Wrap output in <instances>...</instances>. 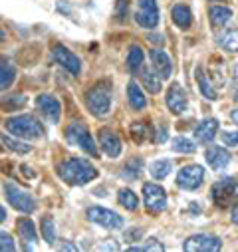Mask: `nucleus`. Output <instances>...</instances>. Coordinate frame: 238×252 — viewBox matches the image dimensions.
Wrapping results in <instances>:
<instances>
[{
  "mask_svg": "<svg viewBox=\"0 0 238 252\" xmlns=\"http://www.w3.org/2000/svg\"><path fill=\"white\" fill-rule=\"evenodd\" d=\"M58 173L62 177V181H66L68 185H86L97 177L95 167L84 159H78V157L66 159L58 167Z\"/></svg>",
  "mask_w": 238,
  "mask_h": 252,
  "instance_id": "nucleus-1",
  "label": "nucleus"
},
{
  "mask_svg": "<svg viewBox=\"0 0 238 252\" xmlns=\"http://www.w3.org/2000/svg\"><path fill=\"white\" fill-rule=\"evenodd\" d=\"M6 129L18 139H38L44 135L42 123L34 115H16L6 119Z\"/></svg>",
  "mask_w": 238,
  "mask_h": 252,
  "instance_id": "nucleus-2",
  "label": "nucleus"
},
{
  "mask_svg": "<svg viewBox=\"0 0 238 252\" xmlns=\"http://www.w3.org/2000/svg\"><path fill=\"white\" fill-rule=\"evenodd\" d=\"M86 103H88V109L95 117L107 115L109 113V107H111V88H109V84H103L101 82V84L93 86L86 94Z\"/></svg>",
  "mask_w": 238,
  "mask_h": 252,
  "instance_id": "nucleus-3",
  "label": "nucleus"
},
{
  "mask_svg": "<svg viewBox=\"0 0 238 252\" xmlns=\"http://www.w3.org/2000/svg\"><path fill=\"white\" fill-rule=\"evenodd\" d=\"M66 139H68L70 145H76V147L84 149L86 153H89L91 157H97L95 143H93L89 131L84 127L80 121H72V123H68V127H66Z\"/></svg>",
  "mask_w": 238,
  "mask_h": 252,
  "instance_id": "nucleus-4",
  "label": "nucleus"
},
{
  "mask_svg": "<svg viewBox=\"0 0 238 252\" xmlns=\"http://www.w3.org/2000/svg\"><path fill=\"white\" fill-rule=\"evenodd\" d=\"M88 220L97 224V226H103L107 230H117V228L123 226V217H119L117 213H113L109 209H103V207L88 209Z\"/></svg>",
  "mask_w": 238,
  "mask_h": 252,
  "instance_id": "nucleus-5",
  "label": "nucleus"
},
{
  "mask_svg": "<svg viewBox=\"0 0 238 252\" xmlns=\"http://www.w3.org/2000/svg\"><path fill=\"white\" fill-rule=\"evenodd\" d=\"M4 191H6V199H8L12 209H16L20 213H32L36 209V201L32 199V195H28L26 191H20L16 185L6 183Z\"/></svg>",
  "mask_w": 238,
  "mask_h": 252,
  "instance_id": "nucleus-6",
  "label": "nucleus"
},
{
  "mask_svg": "<svg viewBox=\"0 0 238 252\" xmlns=\"http://www.w3.org/2000/svg\"><path fill=\"white\" fill-rule=\"evenodd\" d=\"M135 22L147 30H151L159 24V8H157L155 0H137Z\"/></svg>",
  "mask_w": 238,
  "mask_h": 252,
  "instance_id": "nucleus-7",
  "label": "nucleus"
},
{
  "mask_svg": "<svg viewBox=\"0 0 238 252\" xmlns=\"http://www.w3.org/2000/svg\"><path fill=\"white\" fill-rule=\"evenodd\" d=\"M143 199H145V207L151 213H161L167 207L165 189L157 183H145L143 185Z\"/></svg>",
  "mask_w": 238,
  "mask_h": 252,
  "instance_id": "nucleus-8",
  "label": "nucleus"
},
{
  "mask_svg": "<svg viewBox=\"0 0 238 252\" xmlns=\"http://www.w3.org/2000/svg\"><path fill=\"white\" fill-rule=\"evenodd\" d=\"M52 56H54V60H56V64L62 66L64 70H68L72 76H78V74L82 72V62H80V58H78L76 54H72L66 46L56 44V46L52 48Z\"/></svg>",
  "mask_w": 238,
  "mask_h": 252,
  "instance_id": "nucleus-9",
  "label": "nucleus"
},
{
  "mask_svg": "<svg viewBox=\"0 0 238 252\" xmlns=\"http://www.w3.org/2000/svg\"><path fill=\"white\" fill-rule=\"evenodd\" d=\"M183 248L187 252H216V250H220V240H218V236L207 234V232L193 234L191 238L185 240Z\"/></svg>",
  "mask_w": 238,
  "mask_h": 252,
  "instance_id": "nucleus-10",
  "label": "nucleus"
},
{
  "mask_svg": "<svg viewBox=\"0 0 238 252\" xmlns=\"http://www.w3.org/2000/svg\"><path fill=\"white\" fill-rule=\"evenodd\" d=\"M203 179H205V169L201 165H187L177 173V185L181 189H187V191L199 189Z\"/></svg>",
  "mask_w": 238,
  "mask_h": 252,
  "instance_id": "nucleus-11",
  "label": "nucleus"
},
{
  "mask_svg": "<svg viewBox=\"0 0 238 252\" xmlns=\"http://www.w3.org/2000/svg\"><path fill=\"white\" fill-rule=\"evenodd\" d=\"M36 107L40 109L42 117L48 119L50 123H58L60 117H62V103H60L54 95L50 94H42L36 97Z\"/></svg>",
  "mask_w": 238,
  "mask_h": 252,
  "instance_id": "nucleus-12",
  "label": "nucleus"
},
{
  "mask_svg": "<svg viewBox=\"0 0 238 252\" xmlns=\"http://www.w3.org/2000/svg\"><path fill=\"white\" fill-rule=\"evenodd\" d=\"M234 197H236V189H234V181L230 177L212 185V199L218 207H228Z\"/></svg>",
  "mask_w": 238,
  "mask_h": 252,
  "instance_id": "nucleus-13",
  "label": "nucleus"
},
{
  "mask_svg": "<svg viewBox=\"0 0 238 252\" xmlns=\"http://www.w3.org/2000/svg\"><path fill=\"white\" fill-rule=\"evenodd\" d=\"M149 58H151V64H153V70L159 74V78L161 80H167V78H171V74H173V62H171V58L167 56V52H163V50H151L149 52Z\"/></svg>",
  "mask_w": 238,
  "mask_h": 252,
  "instance_id": "nucleus-14",
  "label": "nucleus"
},
{
  "mask_svg": "<svg viewBox=\"0 0 238 252\" xmlns=\"http://www.w3.org/2000/svg\"><path fill=\"white\" fill-rule=\"evenodd\" d=\"M167 107L173 111V113H183L187 109V94L185 90L181 88V84H173L167 92Z\"/></svg>",
  "mask_w": 238,
  "mask_h": 252,
  "instance_id": "nucleus-15",
  "label": "nucleus"
},
{
  "mask_svg": "<svg viewBox=\"0 0 238 252\" xmlns=\"http://www.w3.org/2000/svg\"><path fill=\"white\" fill-rule=\"evenodd\" d=\"M99 145L101 149L109 155V157H119L123 151V143L119 139L117 133H113L111 129H101L99 131Z\"/></svg>",
  "mask_w": 238,
  "mask_h": 252,
  "instance_id": "nucleus-16",
  "label": "nucleus"
},
{
  "mask_svg": "<svg viewBox=\"0 0 238 252\" xmlns=\"http://www.w3.org/2000/svg\"><path fill=\"white\" fill-rule=\"evenodd\" d=\"M218 131V121L216 119H205L197 125V129H195V137L199 143H210L214 139Z\"/></svg>",
  "mask_w": 238,
  "mask_h": 252,
  "instance_id": "nucleus-17",
  "label": "nucleus"
},
{
  "mask_svg": "<svg viewBox=\"0 0 238 252\" xmlns=\"http://www.w3.org/2000/svg\"><path fill=\"white\" fill-rule=\"evenodd\" d=\"M205 159L208 161V165L212 169H224L228 163H230V153L224 149V147H208L207 153H205Z\"/></svg>",
  "mask_w": 238,
  "mask_h": 252,
  "instance_id": "nucleus-18",
  "label": "nucleus"
},
{
  "mask_svg": "<svg viewBox=\"0 0 238 252\" xmlns=\"http://www.w3.org/2000/svg\"><path fill=\"white\" fill-rule=\"evenodd\" d=\"M16 80V68L8 58H0V92L8 90Z\"/></svg>",
  "mask_w": 238,
  "mask_h": 252,
  "instance_id": "nucleus-19",
  "label": "nucleus"
},
{
  "mask_svg": "<svg viewBox=\"0 0 238 252\" xmlns=\"http://www.w3.org/2000/svg\"><path fill=\"white\" fill-rule=\"evenodd\" d=\"M171 16H173V22H175L178 28H181V30H187V28H191V24H193V12H191V8L185 6V4L173 6Z\"/></svg>",
  "mask_w": 238,
  "mask_h": 252,
  "instance_id": "nucleus-20",
  "label": "nucleus"
},
{
  "mask_svg": "<svg viewBox=\"0 0 238 252\" xmlns=\"http://www.w3.org/2000/svg\"><path fill=\"white\" fill-rule=\"evenodd\" d=\"M127 99H129V105H131L135 111H141V109H145V105H147V99H145V95H143L139 84H135V82H131V84L127 86Z\"/></svg>",
  "mask_w": 238,
  "mask_h": 252,
  "instance_id": "nucleus-21",
  "label": "nucleus"
},
{
  "mask_svg": "<svg viewBox=\"0 0 238 252\" xmlns=\"http://www.w3.org/2000/svg\"><path fill=\"white\" fill-rule=\"evenodd\" d=\"M139 72H141L139 78H141L145 90H147L149 94H159V92H161V78L155 76V72H151V70H147V68H143V66H141Z\"/></svg>",
  "mask_w": 238,
  "mask_h": 252,
  "instance_id": "nucleus-22",
  "label": "nucleus"
},
{
  "mask_svg": "<svg viewBox=\"0 0 238 252\" xmlns=\"http://www.w3.org/2000/svg\"><path fill=\"white\" fill-rule=\"evenodd\" d=\"M18 232H20V236L24 238V242H28V248H32V246L36 244L38 234H36V226H34L32 220L20 219V220H18Z\"/></svg>",
  "mask_w": 238,
  "mask_h": 252,
  "instance_id": "nucleus-23",
  "label": "nucleus"
},
{
  "mask_svg": "<svg viewBox=\"0 0 238 252\" xmlns=\"http://www.w3.org/2000/svg\"><path fill=\"white\" fill-rule=\"evenodd\" d=\"M117 201H119V205H121L123 209H127V211H135L139 207V199H137V195L131 191V189H119Z\"/></svg>",
  "mask_w": 238,
  "mask_h": 252,
  "instance_id": "nucleus-24",
  "label": "nucleus"
},
{
  "mask_svg": "<svg viewBox=\"0 0 238 252\" xmlns=\"http://www.w3.org/2000/svg\"><path fill=\"white\" fill-rule=\"evenodd\" d=\"M208 14H210L212 26H224V24H228L230 18H232V10L226 8V6H212Z\"/></svg>",
  "mask_w": 238,
  "mask_h": 252,
  "instance_id": "nucleus-25",
  "label": "nucleus"
},
{
  "mask_svg": "<svg viewBox=\"0 0 238 252\" xmlns=\"http://www.w3.org/2000/svg\"><path fill=\"white\" fill-rule=\"evenodd\" d=\"M171 169H173V163H171L169 159H159V161H155V163L149 167V173H151L153 179L163 181V179H167V175L171 173Z\"/></svg>",
  "mask_w": 238,
  "mask_h": 252,
  "instance_id": "nucleus-26",
  "label": "nucleus"
},
{
  "mask_svg": "<svg viewBox=\"0 0 238 252\" xmlns=\"http://www.w3.org/2000/svg\"><path fill=\"white\" fill-rule=\"evenodd\" d=\"M218 44L226 50V52H232L236 54L238 52V30H226L218 36Z\"/></svg>",
  "mask_w": 238,
  "mask_h": 252,
  "instance_id": "nucleus-27",
  "label": "nucleus"
},
{
  "mask_svg": "<svg viewBox=\"0 0 238 252\" xmlns=\"http://www.w3.org/2000/svg\"><path fill=\"white\" fill-rule=\"evenodd\" d=\"M195 76H197V82H199L201 94H203L207 99H216V92H214V88L210 86V82H208V78H207L205 70H203V68H197Z\"/></svg>",
  "mask_w": 238,
  "mask_h": 252,
  "instance_id": "nucleus-28",
  "label": "nucleus"
},
{
  "mask_svg": "<svg viewBox=\"0 0 238 252\" xmlns=\"http://www.w3.org/2000/svg\"><path fill=\"white\" fill-rule=\"evenodd\" d=\"M143 66V50L139 46H131L127 54V70L129 72H139Z\"/></svg>",
  "mask_w": 238,
  "mask_h": 252,
  "instance_id": "nucleus-29",
  "label": "nucleus"
},
{
  "mask_svg": "<svg viewBox=\"0 0 238 252\" xmlns=\"http://www.w3.org/2000/svg\"><path fill=\"white\" fill-rule=\"evenodd\" d=\"M0 141H2L8 149H12L14 153H20V155H24V153H30V151H32V147H30V145H26L24 141H18V139H14V137H10V135L2 133V131H0Z\"/></svg>",
  "mask_w": 238,
  "mask_h": 252,
  "instance_id": "nucleus-30",
  "label": "nucleus"
},
{
  "mask_svg": "<svg viewBox=\"0 0 238 252\" xmlns=\"http://www.w3.org/2000/svg\"><path fill=\"white\" fill-rule=\"evenodd\" d=\"M151 131H149V125L145 121H137L131 125V137L137 141V143H143L145 139H149Z\"/></svg>",
  "mask_w": 238,
  "mask_h": 252,
  "instance_id": "nucleus-31",
  "label": "nucleus"
},
{
  "mask_svg": "<svg viewBox=\"0 0 238 252\" xmlns=\"http://www.w3.org/2000/svg\"><path fill=\"white\" fill-rule=\"evenodd\" d=\"M173 151H177V153H195L197 145L187 137H175L173 139Z\"/></svg>",
  "mask_w": 238,
  "mask_h": 252,
  "instance_id": "nucleus-32",
  "label": "nucleus"
},
{
  "mask_svg": "<svg viewBox=\"0 0 238 252\" xmlns=\"http://www.w3.org/2000/svg\"><path fill=\"white\" fill-rule=\"evenodd\" d=\"M22 105H26V95H20V94L0 99V107H2V109H18Z\"/></svg>",
  "mask_w": 238,
  "mask_h": 252,
  "instance_id": "nucleus-33",
  "label": "nucleus"
},
{
  "mask_svg": "<svg viewBox=\"0 0 238 252\" xmlns=\"http://www.w3.org/2000/svg\"><path fill=\"white\" fill-rule=\"evenodd\" d=\"M141 173V159H131L123 171H121V177L123 179H137V175Z\"/></svg>",
  "mask_w": 238,
  "mask_h": 252,
  "instance_id": "nucleus-34",
  "label": "nucleus"
},
{
  "mask_svg": "<svg viewBox=\"0 0 238 252\" xmlns=\"http://www.w3.org/2000/svg\"><path fill=\"white\" fill-rule=\"evenodd\" d=\"M54 220H52V217H44V220H42V234H44V240L48 242V244H54V240H56V232H54Z\"/></svg>",
  "mask_w": 238,
  "mask_h": 252,
  "instance_id": "nucleus-35",
  "label": "nucleus"
},
{
  "mask_svg": "<svg viewBox=\"0 0 238 252\" xmlns=\"http://www.w3.org/2000/svg\"><path fill=\"white\" fill-rule=\"evenodd\" d=\"M14 248H16V244H14L12 236L8 232H0V252H8Z\"/></svg>",
  "mask_w": 238,
  "mask_h": 252,
  "instance_id": "nucleus-36",
  "label": "nucleus"
},
{
  "mask_svg": "<svg viewBox=\"0 0 238 252\" xmlns=\"http://www.w3.org/2000/svg\"><path fill=\"white\" fill-rule=\"evenodd\" d=\"M135 250H157V252H163L165 246L161 242H157V240H151L145 246H129V252H135Z\"/></svg>",
  "mask_w": 238,
  "mask_h": 252,
  "instance_id": "nucleus-37",
  "label": "nucleus"
},
{
  "mask_svg": "<svg viewBox=\"0 0 238 252\" xmlns=\"http://www.w3.org/2000/svg\"><path fill=\"white\" fill-rule=\"evenodd\" d=\"M222 143L224 145H230V147L238 145V131H224L222 133Z\"/></svg>",
  "mask_w": 238,
  "mask_h": 252,
  "instance_id": "nucleus-38",
  "label": "nucleus"
},
{
  "mask_svg": "<svg viewBox=\"0 0 238 252\" xmlns=\"http://www.w3.org/2000/svg\"><path fill=\"white\" fill-rule=\"evenodd\" d=\"M141 236H143V230H141V228H137V230L133 228V230H129V232H125V238H127V240H131V238H135V240H139Z\"/></svg>",
  "mask_w": 238,
  "mask_h": 252,
  "instance_id": "nucleus-39",
  "label": "nucleus"
},
{
  "mask_svg": "<svg viewBox=\"0 0 238 252\" xmlns=\"http://www.w3.org/2000/svg\"><path fill=\"white\" fill-rule=\"evenodd\" d=\"M167 137H169L167 127H161V129H159V135H157V143H165V141H167Z\"/></svg>",
  "mask_w": 238,
  "mask_h": 252,
  "instance_id": "nucleus-40",
  "label": "nucleus"
},
{
  "mask_svg": "<svg viewBox=\"0 0 238 252\" xmlns=\"http://www.w3.org/2000/svg\"><path fill=\"white\" fill-rule=\"evenodd\" d=\"M97 250H117V244H109V242L107 244H99Z\"/></svg>",
  "mask_w": 238,
  "mask_h": 252,
  "instance_id": "nucleus-41",
  "label": "nucleus"
},
{
  "mask_svg": "<svg viewBox=\"0 0 238 252\" xmlns=\"http://www.w3.org/2000/svg\"><path fill=\"white\" fill-rule=\"evenodd\" d=\"M232 222H234V224H238V205L232 209Z\"/></svg>",
  "mask_w": 238,
  "mask_h": 252,
  "instance_id": "nucleus-42",
  "label": "nucleus"
},
{
  "mask_svg": "<svg viewBox=\"0 0 238 252\" xmlns=\"http://www.w3.org/2000/svg\"><path fill=\"white\" fill-rule=\"evenodd\" d=\"M230 119L238 125V109H232V111H230Z\"/></svg>",
  "mask_w": 238,
  "mask_h": 252,
  "instance_id": "nucleus-43",
  "label": "nucleus"
},
{
  "mask_svg": "<svg viewBox=\"0 0 238 252\" xmlns=\"http://www.w3.org/2000/svg\"><path fill=\"white\" fill-rule=\"evenodd\" d=\"M4 219H6V211H4L2 207H0V222H2Z\"/></svg>",
  "mask_w": 238,
  "mask_h": 252,
  "instance_id": "nucleus-44",
  "label": "nucleus"
},
{
  "mask_svg": "<svg viewBox=\"0 0 238 252\" xmlns=\"http://www.w3.org/2000/svg\"><path fill=\"white\" fill-rule=\"evenodd\" d=\"M4 40V32H2V28H0V42Z\"/></svg>",
  "mask_w": 238,
  "mask_h": 252,
  "instance_id": "nucleus-45",
  "label": "nucleus"
},
{
  "mask_svg": "<svg viewBox=\"0 0 238 252\" xmlns=\"http://www.w3.org/2000/svg\"><path fill=\"white\" fill-rule=\"evenodd\" d=\"M234 189H236V197H238V181H234Z\"/></svg>",
  "mask_w": 238,
  "mask_h": 252,
  "instance_id": "nucleus-46",
  "label": "nucleus"
},
{
  "mask_svg": "<svg viewBox=\"0 0 238 252\" xmlns=\"http://www.w3.org/2000/svg\"><path fill=\"white\" fill-rule=\"evenodd\" d=\"M236 78H238V66H236Z\"/></svg>",
  "mask_w": 238,
  "mask_h": 252,
  "instance_id": "nucleus-47",
  "label": "nucleus"
},
{
  "mask_svg": "<svg viewBox=\"0 0 238 252\" xmlns=\"http://www.w3.org/2000/svg\"><path fill=\"white\" fill-rule=\"evenodd\" d=\"M234 99H236V101H238V92H236V97H234Z\"/></svg>",
  "mask_w": 238,
  "mask_h": 252,
  "instance_id": "nucleus-48",
  "label": "nucleus"
},
{
  "mask_svg": "<svg viewBox=\"0 0 238 252\" xmlns=\"http://www.w3.org/2000/svg\"><path fill=\"white\" fill-rule=\"evenodd\" d=\"M212 2H218V0H212Z\"/></svg>",
  "mask_w": 238,
  "mask_h": 252,
  "instance_id": "nucleus-49",
  "label": "nucleus"
}]
</instances>
